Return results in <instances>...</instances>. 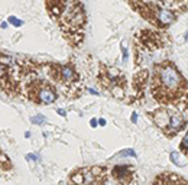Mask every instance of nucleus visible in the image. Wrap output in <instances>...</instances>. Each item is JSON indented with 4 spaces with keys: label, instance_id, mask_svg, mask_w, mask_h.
<instances>
[{
    "label": "nucleus",
    "instance_id": "nucleus-1",
    "mask_svg": "<svg viewBox=\"0 0 188 185\" xmlns=\"http://www.w3.org/2000/svg\"><path fill=\"white\" fill-rule=\"evenodd\" d=\"M153 81L156 84V91H158L155 94L167 98L178 96L184 85V78L178 73V69L171 64L158 65Z\"/></svg>",
    "mask_w": 188,
    "mask_h": 185
},
{
    "label": "nucleus",
    "instance_id": "nucleus-2",
    "mask_svg": "<svg viewBox=\"0 0 188 185\" xmlns=\"http://www.w3.org/2000/svg\"><path fill=\"white\" fill-rule=\"evenodd\" d=\"M152 10L153 20L158 23L159 26H169L177 20V15L167 7H161V6H149Z\"/></svg>",
    "mask_w": 188,
    "mask_h": 185
},
{
    "label": "nucleus",
    "instance_id": "nucleus-3",
    "mask_svg": "<svg viewBox=\"0 0 188 185\" xmlns=\"http://www.w3.org/2000/svg\"><path fill=\"white\" fill-rule=\"evenodd\" d=\"M33 100L41 103V104H52L58 94H57V91L54 87H51L49 84H42V85H38L35 90H33Z\"/></svg>",
    "mask_w": 188,
    "mask_h": 185
},
{
    "label": "nucleus",
    "instance_id": "nucleus-4",
    "mask_svg": "<svg viewBox=\"0 0 188 185\" xmlns=\"http://www.w3.org/2000/svg\"><path fill=\"white\" fill-rule=\"evenodd\" d=\"M55 77L65 84H74L78 80V74L71 65H58L55 69Z\"/></svg>",
    "mask_w": 188,
    "mask_h": 185
},
{
    "label": "nucleus",
    "instance_id": "nucleus-5",
    "mask_svg": "<svg viewBox=\"0 0 188 185\" xmlns=\"http://www.w3.org/2000/svg\"><path fill=\"white\" fill-rule=\"evenodd\" d=\"M185 127V119L181 113H172L171 114V119H169V124L168 127L165 129L167 133L169 134H175L178 133L179 130H182Z\"/></svg>",
    "mask_w": 188,
    "mask_h": 185
},
{
    "label": "nucleus",
    "instance_id": "nucleus-6",
    "mask_svg": "<svg viewBox=\"0 0 188 185\" xmlns=\"http://www.w3.org/2000/svg\"><path fill=\"white\" fill-rule=\"evenodd\" d=\"M111 176L117 179V182H127L129 178L132 176V171L129 169L127 165H116L111 169Z\"/></svg>",
    "mask_w": 188,
    "mask_h": 185
},
{
    "label": "nucleus",
    "instance_id": "nucleus-7",
    "mask_svg": "<svg viewBox=\"0 0 188 185\" xmlns=\"http://www.w3.org/2000/svg\"><path fill=\"white\" fill-rule=\"evenodd\" d=\"M169 119H171V114L165 110V108H161V110H156L153 113V122L158 127L165 130L169 124Z\"/></svg>",
    "mask_w": 188,
    "mask_h": 185
},
{
    "label": "nucleus",
    "instance_id": "nucleus-8",
    "mask_svg": "<svg viewBox=\"0 0 188 185\" xmlns=\"http://www.w3.org/2000/svg\"><path fill=\"white\" fill-rule=\"evenodd\" d=\"M169 158H171V160L174 162L177 166H185V165L188 164L187 158H185L184 153L179 152V150H172V152L169 153Z\"/></svg>",
    "mask_w": 188,
    "mask_h": 185
},
{
    "label": "nucleus",
    "instance_id": "nucleus-9",
    "mask_svg": "<svg viewBox=\"0 0 188 185\" xmlns=\"http://www.w3.org/2000/svg\"><path fill=\"white\" fill-rule=\"evenodd\" d=\"M81 172H83V176H84V184H87V185L94 184L96 176H94V174L91 172V169H81Z\"/></svg>",
    "mask_w": 188,
    "mask_h": 185
},
{
    "label": "nucleus",
    "instance_id": "nucleus-10",
    "mask_svg": "<svg viewBox=\"0 0 188 185\" xmlns=\"http://www.w3.org/2000/svg\"><path fill=\"white\" fill-rule=\"evenodd\" d=\"M71 179H73V182H74L75 185H84V176H83V172H81V171H80V172H75Z\"/></svg>",
    "mask_w": 188,
    "mask_h": 185
},
{
    "label": "nucleus",
    "instance_id": "nucleus-11",
    "mask_svg": "<svg viewBox=\"0 0 188 185\" xmlns=\"http://www.w3.org/2000/svg\"><path fill=\"white\" fill-rule=\"evenodd\" d=\"M31 122L33 124H43L46 122V119H45V116H42V114H36V116H33V117H31Z\"/></svg>",
    "mask_w": 188,
    "mask_h": 185
},
{
    "label": "nucleus",
    "instance_id": "nucleus-12",
    "mask_svg": "<svg viewBox=\"0 0 188 185\" xmlns=\"http://www.w3.org/2000/svg\"><path fill=\"white\" fill-rule=\"evenodd\" d=\"M119 156H125V158H136V152L133 149H125L119 153Z\"/></svg>",
    "mask_w": 188,
    "mask_h": 185
},
{
    "label": "nucleus",
    "instance_id": "nucleus-13",
    "mask_svg": "<svg viewBox=\"0 0 188 185\" xmlns=\"http://www.w3.org/2000/svg\"><path fill=\"white\" fill-rule=\"evenodd\" d=\"M7 22H9V23H12V25H13L15 28H19V26H22V25H23V20H22V19H17V17H15V16H10Z\"/></svg>",
    "mask_w": 188,
    "mask_h": 185
},
{
    "label": "nucleus",
    "instance_id": "nucleus-14",
    "mask_svg": "<svg viewBox=\"0 0 188 185\" xmlns=\"http://www.w3.org/2000/svg\"><path fill=\"white\" fill-rule=\"evenodd\" d=\"M6 75H7V73H6V67L0 62V81H5L6 80Z\"/></svg>",
    "mask_w": 188,
    "mask_h": 185
},
{
    "label": "nucleus",
    "instance_id": "nucleus-15",
    "mask_svg": "<svg viewBox=\"0 0 188 185\" xmlns=\"http://www.w3.org/2000/svg\"><path fill=\"white\" fill-rule=\"evenodd\" d=\"M122 54H123V62H127L129 59V51L126 46H122Z\"/></svg>",
    "mask_w": 188,
    "mask_h": 185
},
{
    "label": "nucleus",
    "instance_id": "nucleus-16",
    "mask_svg": "<svg viewBox=\"0 0 188 185\" xmlns=\"http://www.w3.org/2000/svg\"><path fill=\"white\" fill-rule=\"evenodd\" d=\"M25 158H26V160H31V162H36V160H38V156H36V155H32V153H28Z\"/></svg>",
    "mask_w": 188,
    "mask_h": 185
},
{
    "label": "nucleus",
    "instance_id": "nucleus-17",
    "mask_svg": "<svg viewBox=\"0 0 188 185\" xmlns=\"http://www.w3.org/2000/svg\"><path fill=\"white\" fill-rule=\"evenodd\" d=\"M179 149L182 150V153H188V145H185V143H179Z\"/></svg>",
    "mask_w": 188,
    "mask_h": 185
},
{
    "label": "nucleus",
    "instance_id": "nucleus-18",
    "mask_svg": "<svg viewBox=\"0 0 188 185\" xmlns=\"http://www.w3.org/2000/svg\"><path fill=\"white\" fill-rule=\"evenodd\" d=\"M87 92H90V94H93V96H99V91H96L94 88H87Z\"/></svg>",
    "mask_w": 188,
    "mask_h": 185
},
{
    "label": "nucleus",
    "instance_id": "nucleus-19",
    "mask_svg": "<svg viewBox=\"0 0 188 185\" xmlns=\"http://www.w3.org/2000/svg\"><path fill=\"white\" fill-rule=\"evenodd\" d=\"M57 113H58L59 116H62V117H65V116H67V111H65L64 108H58V110H57Z\"/></svg>",
    "mask_w": 188,
    "mask_h": 185
},
{
    "label": "nucleus",
    "instance_id": "nucleus-20",
    "mask_svg": "<svg viewBox=\"0 0 188 185\" xmlns=\"http://www.w3.org/2000/svg\"><path fill=\"white\" fill-rule=\"evenodd\" d=\"M97 124H99V122H97L96 119H91V120H90V126H91V127H97Z\"/></svg>",
    "mask_w": 188,
    "mask_h": 185
},
{
    "label": "nucleus",
    "instance_id": "nucleus-21",
    "mask_svg": "<svg viewBox=\"0 0 188 185\" xmlns=\"http://www.w3.org/2000/svg\"><path fill=\"white\" fill-rule=\"evenodd\" d=\"M130 120H132L133 123H137V113H132V117H130Z\"/></svg>",
    "mask_w": 188,
    "mask_h": 185
},
{
    "label": "nucleus",
    "instance_id": "nucleus-22",
    "mask_svg": "<svg viewBox=\"0 0 188 185\" xmlns=\"http://www.w3.org/2000/svg\"><path fill=\"white\" fill-rule=\"evenodd\" d=\"M99 124L100 126H106V120L104 119H99Z\"/></svg>",
    "mask_w": 188,
    "mask_h": 185
},
{
    "label": "nucleus",
    "instance_id": "nucleus-23",
    "mask_svg": "<svg viewBox=\"0 0 188 185\" xmlns=\"http://www.w3.org/2000/svg\"><path fill=\"white\" fill-rule=\"evenodd\" d=\"M0 28H2V29H6V28H7V23H6V22H2V25H0Z\"/></svg>",
    "mask_w": 188,
    "mask_h": 185
},
{
    "label": "nucleus",
    "instance_id": "nucleus-24",
    "mask_svg": "<svg viewBox=\"0 0 188 185\" xmlns=\"http://www.w3.org/2000/svg\"><path fill=\"white\" fill-rule=\"evenodd\" d=\"M25 137H31V132H25Z\"/></svg>",
    "mask_w": 188,
    "mask_h": 185
},
{
    "label": "nucleus",
    "instance_id": "nucleus-25",
    "mask_svg": "<svg viewBox=\"0 0 188 185\" xmlns=\"http://www.w3.org/2000/svg\"><path fill=\"white\" fill-rule=\"evenodd\" d=\"M184 41H185V42H188V32L185 33V36H184Z\"/></svg>",
    "mask_w": 188,
    "mask_h": 185
}]
</instances>
